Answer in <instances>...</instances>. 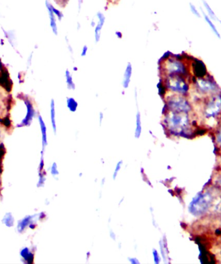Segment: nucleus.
Masks as SVG:
<instances>
[{"instance_id":"nucleus-11","label":"nucleus","mask_w":221,"mask_h":264,"mask_svg":"<svg viewBox=\"0 0 221 264\" xmlns=\"http://www.w3.org/2000/svg\"><path fill=\"white\" fill-rule=\"evenodd\" d=\"M52 3L49 1V0H46L45 1V7L47 10L48 16H49V24L50 27L53 32V34L55 35H58V28L57 25V18H56L55 14L52 9Z\"/></svg>"},{"instance_id":"nucleus-16","label":"nucleus","mask_w":221,"mask_h":264,"mask_svg":"<svg viewBox=\"0 0 221 264\" xmlns=\"http://www.w3.org/2000/svg\"><path fill=\"white\" fill-rule=\"evenodd\" d=\"M65 78H66V85L69 90H75V89H76V85H75L74 82V76H73L70 70H66V72H65Z\"/></svg>"},{"instance_id":"nucleus-12","label":"nucleus","mask_w":221,"mask_h":264,"mask_svg":"<svg viewBox=\"0 0 221 264\" xmlns=\"http://www.w3.org/2000/svg\"><path fill=\"white\" fill-rule=\"evenodd\" d=\"M190 69L193 70V73L195 74V78H201L206 76V68L203 62L195 60V62H192V66Z\"/></svg>"},{"instance_id":"nucleus-29","label":"nucleus","mask_w":221,"mask_h":264,"mask_svg":"<svg viewBox=\"0 0 221 264\" xmlns=\"http://www.w3.org/2000/svg\"><path fill=\"white\" fill-rule=\"evenodd\" d=\"M191 10L194 14H195L196 16H198V17H199L200 14L199 12H198L197 10H196L195 8L192 5L191 6Z\"/></svg>"},{"instance_id":"nucleus-26","label":"nucleus","mask_w":221,"mask_h":264,"mask_svg":"<svg viewBox=\"0 0 221 264\" xmlns=\"http://www.w3.org/2000/svg\"><path fill=\"white\" fill-rule=\"evenodd\" d=\"M121 164L122 163L119 162V163L117 164V165H116L115 170H114V178L116 177V174H117L118 172L119 171V170L120 169Z\"/></svg>"},{"instance_id":"nucleus-15","label":"nucleus","mask_w":221,"mask_h":264,"mask_svg":"<svg viewBox=\"0 0 221 264\" xmlns=\"http://www.w3.org/2000/svg\"><path fill=\"white\" fill-rule=\"evenodd\" d=\"M50 118H51V123L52 128L54 132H56V104L55 101L52 99L50 102Z\"/></svg>"},{"instance_id":"nucleus-35","label":"nucleus","mask_w":221,"mask_h":264,"mask_svg":"<svg viewBox=\"0 0 221 264\" xmlns=\"http://www.w3.org/2000/svg\"><path fill=\"white\" fill-rule=\"evenodd\" d=\"M108 1L111 2V3H116V2L120 1V0H108Z\"/></svg>"},{"instance_id":"nucleus-21","label":"nucleus","mask_w":221,"mask_h":264,"mask_svg":"<svg viewBox=\"0 0 221 264\" xmlns=\"http://www.w3.org/2000/svg\"><path fill=\"white\" fill-rule=\"evenodd\" d=\"M52 9H53L54 14H55L56 18H57V20L59 21H62V19H63L64 16V14L62 13L61 10L57 9V8H56L55 7H54L53 5L52 6Z\"/></svg>"},{"instance_id":"nucleus-19","label":"nucleus","mask_w":221,"mask_h":264,"mask_svg":"<svg viewBox=\"0 0 221 264\" xmlns=\"http://www.w3.org/2000/svg\"><path fill=\"white\" fill-rule=\"evenodd\" d=\"M37 119H38V122L39 126H40L41 134H42L43 140L44 142H46L47 140V128L45 126L44 120L41 115L37 116Z\"/></svg>"},{"instance_id":"nucleus-7","label":"nucleus","mask_w":221,"mask_h":264,"mask_svg":"<svg viewBox=\"0 0 221 264\" xmlns=\"http://www.w3.org/2000/svg\"><path fill=\"white\" fill-rule=\"evenodd\" d=\"M162 82L168 93L187 97L190 90L191 84L188 78L183 76H164Z\"/></svg>"},{"instance_id":"nucleus-22","label":"nucleus","mask_w":221,"mask_h":264,"mask_svg":"<svg viewBox=\"0 0 221 264\" xmlns=\"http://www.w3.org/2000/svg\"><path fill=\"white\" fill-rule=\"evenodd\" d=\"M205 16V20L206 22H207L208 25L210 26V28L212 29L213 31L215 33V34L217 35L219 37V38H220V34H219L218 30H217V29L216 28V26H214V24L211 22V20H210V18L208 17V16H206V15H204Z\"/></svg>"},{"instance_id":"nucleus-1","label":"nucleus","mask_w":221,"mask_h":264,"mask_svg":"<svg viewBox=\"0 0 221 264\" xmlns=\"http://www.w3.org/2000/svg\"><path fill=\"white\" fill-rule=\"evenodd\" d=\"M9 114L13 121L18 122V126L30 124L37 114L33 99L29 96L22 94L12 99Z\"/></svg>"},{"instance_id":"nucleus-24","label":"nucleus","mask_w":221,"mask_h":264,"mask_svg":"<svg viewBox=\"0 0 221 264\" xmlns=\"http://www.w3.org/2000/svg\"><path fill=\"white\" fill-rule=\"evenodd\" d=\"M88 47L87 45H83L82 51H81V57H85L87 55V53H88Z\"/></svg>"},{"instance_id":"nucleus-14","label":"nucleus","mask_w":221,"mask_h":264,"mask_svg":"<svg viewBox=\"0 0 221 264\" xmlns=\"http://www.w3.org/2000/svg\"><path fill=\"white\" fill-rule=\"evenodd\" d=\"M3 29V33L5 38L7 39L8 42L11 45V47L15 49L17 47L18 45L17 39H16L15 33L12 31H7L5 29V30L3 29Z\"/></svg>"},{"instance_id":"nucleus-3","label":"nucleus","mask_w":221,"mask_h":264,"mask_svg":"<svg viewBox=\"0 0 221 264\" xmlns=\"http://www.w3.org/2000/svg\"><path fill=\"white\" fill-rule=\"evenodd\" d=\"M199 112L206 126H218V120L221 117V94L220 93L206 97L201 101Z\"/></svg>"},{"instance_id":"nucleus-5","label":"nucleus","mask_w":221,"mask_h":264,"mask_svg":"<svg viewBox=\"0 0 221 264\" xmlns=\"http://www.w3.org/2000/svg\"><path fill=\"white\" fill-rule=\"evenodd\" d=\"M162 60L160 69H161L162 76L179 75L188 78L189 66L183 58L170 55L165 58H162Z\"/></svg>"},{"instance_id":"nucleus-9","label":"nucleus","mask_w":221,"mask_h":264,"mask_svg":"<svg viewBox=\"0 0 221 264\" xmlns=\"http://www.w3.org/2000/svg\"><path fill=\"white\" fill-rule=\"evenodd\" d=\"M12 98L7 91L0 85V118L9 114Z\"/></svg>"},{"instance_id":"nucleus-10","label":"nucleus","mask_w":221,"mask_h":264,"mask_svg":"<svg viewBox=\"0 0 221 264\" xmlns=\"http://www.w3.org/2000/svg\"><path fill=\"white\" fill-rule=\"evenodd\" d=\"M97 24L94 29V37L96 43L99 42L102 36V31L106 22V16L101 12H98L97 15Z\"/></svg>"},{"instance_id":"nucleus-13","label":"nucleus","mask_w":221,"mask_h":264,"mask_svg":"<svg viewBox=\"0 0 221 264\" xmlns=\"http://www.w3.org/2000/svg\"><path fill=\"white\" fill-rule=\"evenodd\" d=\"M133 74V66L131 63H128L125 68L124 74H123L122 85L124 89H128L130 85L131 78Z\"/></svg>"},{"instance_id":"nucleus-6","label":"nucleus","mask_w":221,"mask_h":264,"mask_svg":"<svg viewBox=\"0 0 221 264\" xmlns=\"http://www.w3.org/2000/svg\"><path fill=\"white\" fill-rule=\"evenodd\" d=\"M164 111L177 112L191 114L193 111V106L189 99L185 96L167 93L164 98Z\"/></svg>"},{"instance_id":"nucleus-33","label":"nucleus","mask_w":221,"mask_h":264,"mask_svg":"<svg viewBox=\"0 0 221 264\" xmlns=\"http://www.w3.org/2000/svg\"><path fill=\"white\" fill-rule=\"evenodd\" d=\"M153 255H154V257H155V263H159V259H158V254H157V252H156L155 251H154Z\"/></svg>"},{"instance_id":"nucleus-2","label":"nucleus","mask_w":221,"mask_h":264,"mask_svg":"<svg viewBox=\"0 0 221 264\" xmlns=\"http://www.w3.org/2000/svg\"><path fill=\"white\" fill-rule=\"evenodd\" d=\"M163 122L167 130L174 134H187L192 130L191 114L164 111Z\"/></svg>"},{"instance_id":"nucleus-27","label":"nucleus","mask_w":221,"mask_h":264,"mask_svg":"<svg viewBox=\"0 0 221 264\" xmlns=\"http://www.w3.org/2000/svg\"><path fill=\"white\" fill-rule=\"evenodd\" d=\"M66 40L67 41V45H68L69 51H70V53L73 54V53H74V49H73L72 45H71L70 41H69L68 38H66Z\"/></svg>"},{"instance_id":"nucleus-32","label":"nucleus","mask_w":221,"mask_h":264,"mask_svg":"<svg viewBox=\"0 0 221 264\" xmlns=\"http://www.w3.org/2000/svg\"><path fill=\"white\" fill-rule=\"evenodd\" d=\"M104 118V113H102V112H101V113H99V122L100 124H102V121H103Z\"/></svg>"},{"instance_id":"nucleus-20","label":"nucleus","mask_w":221,"mask_h":264,"mask_svg":"<svg viewBox=\"0 0 221 264\" xmlns=\"http://www.w3.org/2000/svg\"><path fill=\"white\" fill-rule=\"evenodd\" d=\"M157 87L158 89V93L164 99L166 97L167 93H168V91H167L165 85H164L162 81L158 84Z\"/></svg>"},{"instance_id":"nucleus-23","label":"nucleus","mask_w":221,"mask_h":264,"mask_svg":"<svg viewBox=\"0 0 221 264\" xmlns=\"http://www.w3.org/2000/svg\"><path fill=\"white\" fill-rule=\"evenodd\" d=\"M216 141L218 144L221 145V120L218 125V131H217Z\"/></svg>"},{"instance_id":"nucleus-31","label":"nucleus","mask_w":221,"mask_h":264,"mask_svg":"<svg viewBox=\"0 0 221 264\" xmlns=\"http://www.w3.org/2000/svg\"><path fill=\"white\" fill-rule=\"evenodd\" d=\"M115 36H116V38L118 39H121L122 38L123 34L122 33L120 32V31H116Z\"/></svg>"},{"instance_id":"nucleus-28","label":"nucleus","mask_w":221,"mask_h":264,"mask_svg":"<svg viewBox=\"0 0 221 264\" xmlns=\"http://www.w3.org/2000/svg\"><path fill=\"white\" fill-rule=\"evenodd\" d=\"M56 2H57L58 4L61 5H65L68 3L69 0H55Z\"/></svg>"},{"instance_id":"nucleus-4","label":"nucleus","mask_w":221,"mask_h":264,"mask_svg":"<svg viewBox=\"0 0 221 264\" xmlns=\"http://www.w3.org/2000/svg\"><path fill=\"white\" fill-rule=\"evenodd\" d=\"M221 199L214 198L209 192L199 193L193 198L189 205V211L195 216L205 215L210 210H221Z\"/></svg>"},{"instance_id":"nucleus-34","label":"nucleus","mask_w":221,"mask_h":264,"mask_svg":"<svg viewBox=\"0 0 221 264\" xmlns=\"http://www.w3.org/2000/svg\"><path fill=\"white\" fill-rule=\"evenodd\" d=\"M96 24H97V21H95L93 19L92 21H91V26L92 27V28H95Z\"/></svg>"},{"instance_id":"nucleus-8","label":"nucleus","mask_w":221,"mask_h":264,"mask_svg":"<svg viewBox=\"0 0 221 264\" xmlns=\"http://www.w3.org/2000/svg\"><path fill=\"white\" fill-rule=\"evenodd\" d=\"M218 85L212 79L207 77L195 78L193 84L194 97L197 99H204L210 96L220 93Z\"/></svg>"},{"instance_id":"nucleus-30","label":"nucleus","mask_w":221,"mask_h":264,"mask_svg":"<svg viewBox=\"0 0 221 264\" xmlns=\"http://www.w3.org/2000/svg\"><path fill=\"white\" fill-rule=\"evenodd\" d=\"M77 3H78V11L80 12L81 9H82L83 0H77Z\"/></svg>"},{"instance_id":"nucleus-18","label":"nucleus","mask_w":221,"mask_h":264,"mask_svg":"<svg viewBox=\"0 0 221 264\" xmlns=\"http://www.w3.org/2000/svg\"><path fill=\"white\" fill-rule=\"evenodd\" d=\"M142 133L141 114L138 111L136 113V127H135V135L136 138H139Z\"/></svg>"},{"instance_id":"nucleus-17","label":"nucleus","mask_w":221,"mask_h":264,"mask_svg":"<svg viewBox=\"0 0 221 264\" xmlns=\"http://www.w3.org/2000/svg\"><path fill=\"white\" fill-rule=\"evenodd\" d=\"M66 105L70 111L74 113L78 109V103L74 98L68 97L66 99Z\"/></svg>"},{"instance_id":"nucleus-25","label":"nucleus","mask_w":221,"mask_h":264,"mask_svg":"<svg viewBox=\"0 0 221 264\" xmlns=\"http://www.w3.org/2000/svg\"><path fill=\"white\" fill-rule=\"evenodd\" d=\"M4 72H5V68H4L3 62H2L1 58H0V76L3 75Z\"/></svg>"}]
</instances>
